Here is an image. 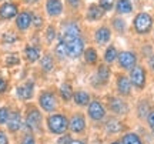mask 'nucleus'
<instances>
[{
  "label": "nucleus",
  "mask_w": 154,
  "mask_h": 144,
  "mask_svg": "<svg viewBox=\"0 0 154 144\" xmlns=\"http://www.w3.org/2000/svg\"><path fill=\"white\" fill-rule=\"evenodd\" d=\"M33 81H27L26 84H23L20 87H17V96L22 100H29L33 96Z\"/></svg>",
  "instance_id": "11"
},
{
  "label": "nucleus",
  "mask_w": 154,
  "mask_h": 144,
  "mask_svg": "<svg viewBox=\"0 0 154 144\" xmlns=\"http://www.w3.org/2000/svg\"><path fill=\"white\" fill-rule=\"evenodd\" d=\"M117 57V50L113 47V46H110L109 49L106 50V54H104V60L107 61V63H111V61H114V59Z\"/></svg>",
  "instance_id": "27"
},
{
  "label": "nucleus",
  "mask_w": 154,
  "mask_h": 144,
  "mask_svg": "<svg viewBox=\"0 0 154 144\" xmlns=\"http://www.w3.org/2000/svg\"><path fill=\"white\" fill-rule=\"evenodd\" d=\"M84 126H86V121H84V117L82 114H76V116L72 117V120L69 123V127L72 131L74 133H80L84 130Z\"/></svg>",
  "instance_id": "10"
},
{
  "label": "nucleus",
  "mask_w": 154,
  "mask_h": 144,
  "mask_svg": "<svg viewBox=\"0 0 154 144\" xmlns=\"http://www.w3.org/2000/svg\"><path fill=\"white\" fill-rule=\"evenodd\" d=\"M56 54L59 56L60 59H64V57H66V56H67V49H66V44H64V43H63L61 40H60V43H59V44L56 46Z\"/></svg>",
  "instance_id": "30"
},
{
  "label": "nucleus",
  "mask_w": 154,
  "mask_h": 144,
  "mask_svg": "<svg viewBox=\"0 0 154 144\" xmlns=\"http://www.w3.org/2000/svg\"><path fill=\"white\" fill-rule=\"evenodd\" d=\"M113 3H114V0H100V7L103 10H110L113 7Z\"/></svg>",
  "instance_id": "35"
},
{
  "label": "nucleus",
  "mask_w": 154,
  "mask_h": 144,
  "mask_svg": "<svg viewBox=\"0 0 154 144\" xmlns=\"http://www.w3.org/2000/svg\"><path fill=\"white\" fill-rule=\"evenodd\" d=\"M46 9L50 16H59L63 10V5L60 0H47L46 3Z\"/></svg>",
  "instance_id": "14"
},
{
  "label": "nucleus",
  "mask_w": 154,
  "mask_h": 144,
  "mask_svg": "<svg viewBox=\"0 0 154 144\" xmlns=\"http://www.w3.org/2000/svg\"><path fill=\"white\" fill-rule=\"evenodd\" d=\"M42 69H43L44 72H50L53 69V59H51L50 54H46L42 59Z\"/></svg>",
  "instance_id": "24"
},
{
  "label": "nucleus",
  "mask_w": 154,
  "mask_h": 144,
  "mask_svg": "<svg viewBox=\"0 0 154 144\" xmlns=\"http://www.w3.org/2000/svg\"><path fill=\"white\" fill-rule=\"evenodd\" d=\"M56 37V32L54 29H53V26H50L49 29H47V32H46V39H47V41H53V39Z\"/></svg>",
  "instance_id": "36"
},
{
  "label": "nucleus",
  "mask_w": 154,
  "mask_h": 144,
  "mask_svg": "<svg viewBox=\"0 0 154 144\" xmlns=\"http://www.w3.org/2000/svg\"><path fill=\"white\" fill-rule=\"evenodd\" d=\"M113 26H114L116 30H119V32H123V30L126 29L124 20H121V19H114V22H113Z\"/></svg>",
  "instance_id": "34"
},
{
  "label": "nucleus",
  "mask_w": 154,
  "mask_h": 144,
  "mask_svg": "<svg viewBox=\"0 0 154 144\" xmlns=\"http://www.w3.org/2000/svg\"><path fill=\"white\" fill-rule=\"evenodd\" d=\"M74 101H76L79 106H87L88 101H90V97L86 91H77L74 94Z\"/></svg>",
  "instance_id": "22"
},
{
  "label": "nucleus",
  "mask_w": 154,
  "mask_h": 144,
  "mask_svg": "<svg viewBox=\"0 0 154 144\" xmlns=\"http://www.w3.org/2000/svg\"><path fill=\"white\" fill-rule=\"evenodd\" d=\"M24 3H27V5H30V3H36V2H38V0H23Z\"/></svg>",
  "instance_id": "45"
},
{
  "label": "nucleus",
  "mask_w": 154,
  "mask_h": 144,
  "mask_svg": "<svg viewBox=\"0 0 154 144\" xmlns=\"http://www.w3.org/2000/svg\"><path fill=\"white\" fill-rule=\"evenodd\" d=\"M133 9L130 0H119L117 2V11L119 13H130Z\"/></svg>",
  "instance_id": "21"
},
{
  "label": "nucleus",
  "mask_w": 154,
  "mask_h": 144,
  "mask_svg": "<svg viewBox=\"0 0 154 144\" xmlns=\"http://www.w3.org/2000/svg\"><path fill=\"white\" fill-rule=\"evenodd\" d=\"M117 89H119V91H120L121 94H130V89H131V81L128 80L127 77H124V76H120L119 77V80H117Z\"/></svg>",
  "instance_id": "16"
},
{
  "label": "nucleus",
  "mask_w": 154,
  "mask_h": 144,
  "mask_svg": "<svg viewBox=\"0 0 154 144\" xmlns=\"http://www.w3.org/2000/svg\"><path fill=\"white\" fill-rule=\"evenodd\" d=\"M96 40H97L99 43H101V44L107 43V41L110 40V30L107 27L99 29V30L96 32Z\"/></svg>",
  "instance_id": "19"
},
{
  "label": "nucleus",
  "mask_w": 154,
  "mask_h": 144,
  "mask_svg": "<svg viewBox=\"0 0 154 144\" xmlns=\"http://www.w3.org/2000/svg\"><path fill=\"white\" fill-rule=\"evenodd\" d=\"M6 86H7V84H6V81L3 80V78H0V93H3V91L6 90Z\"/></svg>",
  "instance_id": "42"
},
{
  "label": "nucleus",
  "mask_w": 154,
  "mask_h": 144,
  "mask_svg": "<svg viewBox=\"0 0 154 144\" xmlns=\"http://www.w3.org/2000/svg\"><path fill=\"white\" fill-rule=\"evenodd\" d=\"M60 94H61V97L66 100H70L72 99V96H73V93H72V87H70V84H67V83H64L63 86L60 87Z\"/></svg>",
  "instance_id": "25"
},
{
  "label": "nucleus",
  "mask_w": 154,
  "mask_h": 144,
  "mask_svg": "<svg viewBox=\"0 0 154 144\" xmlns=\"http://www.w3.org/2000/svg\"><path fill=\"white\" fill-rule=\"evenodd\" d=\"M24 54H26V59L30 63H33V61H36L40 57V50L37 47H33V46H27L24 49Z\"/></svg>",
  "instance_id": "18"
},
{
  "label": "nucleus",
  "mask_w": 154,
  "mask_h": 144,
  "mask_svg": "<svg viewBox=\"0 0 154 144\" xmlns=\"http://www.w3.org/2000/svg\"><path fill=\"white\" fill-rule=\"evenodd\" d=\"M123 144H141V141H140V139H138L136 134L130 133L123 137Z\"/></svg>",
  "instance_id": "26"
},
{
  "label": "nucleus",
  "mask_w": 154,
  "mask_h": 144,
  "mask_svg": "<svg viewBox=\"0 0 154 144\" xmlns=\"http://www.w3.org/2000/svg\"><path fill=\"white\" fill-rule=\"evenodd\" d=\"M22 144H36V143H34L33 136H30V134H27V136H24V139L22 140Z\"/></svg>",
  "instance_id": "38"
},
{
  "label": "nucleus",
  "mask_w": 154,
  "mask_h": 144,
  "mask_svg": "<svg viewBox=\"0 0 154 144\" xmlns=\"http://www.w3.org/2000/svg\"><path fill=\"white\" fill-rule=\"evenodd\" d=\"M9 116H10V111L7 107H2L0 109V124H5L9 120Z\"/></svg>",
  "instance_id": "31"
},
{
  "label": "nucleus",
  "mask_w": 154,
  "mask_h": 144,
  "mask_svg": "<svg viewBox=\"0 0 154 144\" xmlns=\"http://www.w3.org/2000/svg\"><path fill=\"white\" fill-rule=\"evenodd\" d=\"M113 144H120V143H113Z\"/></svg>",
  "instance_id": "47"
},
{
  "label": "nucleus",
  "mask_w": 154,
  "mask_h": 144,
  "mask_svg": "<svg viewBox=\"0 0 154 144\" xmlns=\"http://www.w3.org/2000/svg\"><path fill=\"white\" fill-rule=\"evenodd\" d=\"M63 36H72V37H80V29L76 23H67L63 27Z\"/></svg>",
  "instance_id": "17"
},
{
  "label": "nucleus",
  "mask_w": 154,
  "mask_h": 144,
  "mask_svg": "<svg viewBox=\"0 0 154 144\" xmlns=\"http://www.w3.org/2000/svg\"><path fill=\"white\" fill-rule=\"evenodd\" d=\"M26 124L30 130H38L40 124H42V114L37 109H32L27 113V118H26Z\"/></svg>",
  "instance_id": "5"
},
{
  "label": "nucleus",
  "mask_w": 154,
  "mask_h": 144,
  "mask_svg": "<svg viewBox=\"0 0 154 144\" xmlns=\"http://www.w3.org/2000/svg\"><path fill=\"white\" fill-rule=\"evenodd\" d=\"M61 41L66 44L67 56L76 59L83 53V40L80 37H72V36H61Z\"/></svg>",
  "instance_id": "1"
},
{
  "label": "nucleus",
  "mask_w": 154,
  "mask_h": 144,
  "mask_svg": "<svg viewBox=\"0 0 154 144\" xmlns=\"http://www.w3.org/2000/svg\"><path fill=\"white\" fill-rule=\"evenodd\" d=\"M147 120H149V126L154 130V111H151L149 114V117H147Z\"/></svg>",
  "instance_id": "40"
},
{
  "label": "nucleus",
  "mask_w": 154,
  "mask_h": 144,
  "mask_svg": "<svg viewBox=\"0 0 154 144\" xmlns=\"http://www.w3.org/2000/svg\"><path fill=\"white\" fill-rule=\"evenodd\" d=\"M70 144H84L83 141H79V140H76V141H72Z\"/></svg>",
  "instance_id": "46"
},
{
  "label": "nucleus",
  "mask_w": 154,
  "mask_h": 144,
  "mask_svg": "<svg viewBox=\"0 0 154 144\" xmlns=\"http://www.w3.org/2000/svg\"><path fill=\"white\" fill-rule=\"evenodd\" d=\"M32 24V14L29 11H22L16 19V26L20 30H26Z\"/></svg>",
  "instance_id": "12"
},
{
  "label": "nucleus",
  "mask_w": 154,
  "mask_h": 144,
  "mask_svg": "<svg viewBox=\"0 0 154 144\" xmlns=\"http://www.w3.org/2000/svg\"><path fill=\"white\" fill-rule=\"evenodd\" d=\"M32 23H33L36 27H40L42 23H43V19L40 16H37V14H34V16H32Z\"/></svg>",
  "instance_id": "37"
},
{
  "label": "nucleus",
  "mask_w": 154,
  "mask_h": 144,
  "mask_svg": "<svg viewBox=\"0 0 154 144\" xmlns=\"http://www.w3.org/2000/svg\"><path fill=\"white\" fill-rule=\"evenodd\" d=\"M69 3L72 6H79V0H69Z\"/></svg>",
  "instance_id": "44"
},
{
  "label": "nucleus",
  "mask_w": 154,
  "mask_h": 144,
  "mask_svg": "<svg viewBox=\"0 0 154 144\" xmlns=\"http://www.w3.org/2000/svg\"><path fill=\"white\" fill-rule=\"evenodd\" d=\"M17 14V6L13 3H5L0 7V19L9 20L11 17H14Z\"/></svg>",
  "instance_id": "9"
},
{
  "label": "nucleus",
  "mask_w": 154,
  "mask_h": 144,
  "mask_svg": "<svg viewBox=\"0 0 154 144\" xmlns=\"http://www.w3.org/2000/svg\"><path fill=\"white\" fill-rule=\"evenodd\" d=\"M88 116L91 117L93 120L99 121V120H103L104 117V107L101 106L100 101H91L90 106H88Z\"/></svg>",
  "instance_id": "7"
},
{
  "label": "nucleus",
  "mask_w": 154,
  "mask_h": 144,
  "mask_svg": "<svg viewBox=\"0 0 154 144\" xmlns=\"http://www.w3.org/2000/svg\"><path fill=\"white\" fill-rule=\"evenodd\" d=\"M20 60H19V56L17 54H9L6 57V64H7V66H14Z\"/></svg>",
  "instance_id": "33"
},
{
  "label": "nucleus",
  "mask_w": 154,
  "mask_h": 144,
  "mask_svg": "<svg viewBox=\"0 0 154 144\" xmlns=\"http://www.w3.org/2000/svg\"><path fill=\"white\" fill-rule=\"evenodd\" d=\"M109 76H110V70H109L106 66H100L99 72H97V78L100 80V83L104 84L106 81L109 80Z\"/></svg>",
  "instance_id": "23"
},
{
  "label": "nucleus",
  "mask_w": 154,
  "mask_h": 144,
  "mask_svg": "<svg viewBox=\"0 0 154 144\" xmlns=\"http://www.w3.org/2000/svg\"><path fill=\"white\" fill-rule=\"evenodd\" d=\"M149 64H150V67H151V69H153V70H154V56H151V57H150Z\"/></svg>",
  "instance_id": "43"
},
{
  "label": "nucleus",
  "mask_w": 154,
  "mask_h": 144,
  "mask_svg": "<svg viewBox=\"0 0 154 144\" xmlns=\"http://www.w3.org/2000/svg\"><path fill=\"white\" fill-rule=\"evenodd\" d=\"M84 56H86V61L90 63V64H93V63L97 61V53H96L94 49H87L86 53H84Z\"/></svg>",
  "instance_id": "28"
},
{
  "label": "nucleus",
  "mask_w": 154,
  "mask_h": 144,
  "mask_svg": "<svg viewBox=\"0 0 154 144\" xmlns=\"http://www.w3.org/2000/svg\"><path fill=\"white\" fill-rule=\"evenodd\" d=\"M2 40H3V43H14L17 40V36L14 33H11V32H7V33L3 34Z\"/></svg>",
  "instance_id": "32"
},
{
  "label": "nucleus",
  "mask_w": 154,
  "mask_h": 144,
  "mask_svg": "<svg viewBox=\"0 0 154 144\" xmlns=\"http://www.w3.org/2000/svg\"><path fill=\"white\" fill-rule=\"evenodd\" d=\"M22 126V117L20 114L17 113V111H13L10 113V116H9V120H7V127L10 131H17L19 128Z\"/></svg>",
  "instance_id": "15"
},
{
  "label": "nucleus",
  "mask_w": 154,
  "mask_h": 144,
  "mask_svg": "<svg viewBox=\"0 0 154 144\" xmlns=\"http://www.w3.org/2000/svg\"><path fill=\"white\" fill-rule=\"evenodd\" d=\"M72 143V140H70V136H63V137H60V140L57 141V144H70Z\"/></svg>",
  "instance_id": "39"
},
{
  "label": "nucleus",
  "mask_w": 154,
  "mask_h": 144,
  "mask_svg": "<svg viewBox=\"0 0 154 144\" xmlns=\"http://www.w3.org/2000/svg\"><path fill=\"white\" fill-rule=\"evenodd\" d=\"M0 144H9V140H7V136H6L2 130H0Z\"/></svg>",
  "instance_id": "41"
},
{
  "label": "nucleus",
  "mask_w": 154,
  "mask_h": 144,
  "mask_svg": "<svg viewBox=\"0 0 154 144\" xmlns=\"http://www.w3.org/2000/svg\"><path fill=\"white\" fill-rule=\"evenodd\" d=\"M109 106H110V109L114 111V113H119V114H124V113H127V106L121 99L111 97V99L109 100Z\"/></svg>",
  "instance_id": "13"
},
{
  "label": "nucleus",
  "mask_w": 154,
  "mask_h": 144,
  "mask_svg": "<svg viewBox=\"0 0 154 144\" xmlns=\"http://www.w3.org/2000/svg\"><path fill=\"white\" fill-rule=\"evenodd\" d=\"M104 14V11H103V9L101 7H99V6H90L88 7V11H87V17L90 19V20H97V19H100V17Z\"/></svg>",
  "instance_id": "20"
},
{
  "label": "nucleus",
  "mask_w": 154,
  "mask_h": 144,
  "mask_svg": "<svg viewBox=\"0 0 154 144\" xmlns=\"http://www.w3.org/2000/svg\"><path fill=\"white\" fill-rule=\"evenodd\" d=\"M151 24H153V19L147 13H140L134 19V27H136V30L140 34L147 33L150 29H151Z\"/></svg>",
  "instance_id": "3"
},
{
  "label": "nucleus",
  "mask_w": 154,
  "mask_h": 144,
  "mask_svg": "<svg viewBox=\"0 0 154 144\" xmlns=\"http://www.w3.org/2000/svg\"><path fill=\"white\" fill-rule=\"evenodd\" d=\"M130 78H131L133 84L136 86V87H138V89H141L144 86V83H146V73H144L143 67H134L131 70V74H130Z\"/></svg>",
  "instance_id": "6"
},
{
  "label": "nucleus",
  "mask_w": 154,
  "mask_h": 144,
  "mask_svg": "<svg viewBox=\"0 0 154 144\" xmlns=\"http://www.w3.org/2000/svg\"><path fill=\"white\" fill-rule=\"evenodd\" d=\"M117 57H119V63L123 69H131L136 64V54L131 51H123Z\"/></svg>",
  "instance_id": "8"
},
{
  "label": "nucleus",
  "mask_w": 154,
  "mask_h": 144,
  "mask_svg": "<svg viewBox=\"0 0 154 144\" xmlns=\"http://www.w3.org/2000/svg\"><path fill=\"white\" fill-rule=\"evenodd\" d=\"M38 103H40V106H42V109L46 110V111H53L56 109V106H57V101H56L54 94L50 93V91H44L43 94L40 96Z\"/></svg>",
  "instance_id": "4"
},
{
  "label": "nucleus",
  "mask_w": 154,
  "mask_h": 144,
  "mask_svg": "<svg viewBox=\"0 0 154 144\" xmlns=\"http://www.w3.org/2000/svg\"><path fill=\"white\" fill-rule=\"evenodd\" d=\"M106 126H107V130H109V131H111V133L120 131L121 127H123V126H121V124H120L119 121H117V120H109Z\"/></svg>",
  "instance_id": "29"
},
{
  "label": "nucleus",
  "mask_w": 154,
  "mask_h": 144,
  "mask_svg": "<svg viewBox=\"0 0 154 144\" xmlns=\"http://www.w3.org/2000/svg\"><path fill=\"white\" fill-rule=\"evenodd\" d=\"M47 126H49V130L54 134H63L69 127V123H67V118L61 114H51V116L47 118Z\"/></svg>",
  "instance_id": "2"
}]
</instances>
